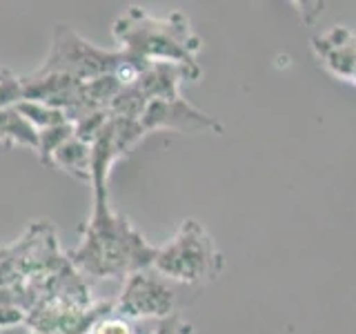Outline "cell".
<instances>
[{
	"instance_id": "6da1fadb",
	"label": "cell",
	"mask_w": 356,
	"mask_h": 334,
	"mask_svg": "<svg viewBox=\"0 0 356 334\" xmlns=\"http://www.w3.org/2000/svg\"><path fill=\"white\" fill-rule=\"evenodd\" d=\"M159 248L109 205V192L94 194L92 216L83 225L81 243L70 252L76 272L92 278H129L154 265Z\"/></svg>"
},
{
	"instance_id": "7a4b0ae2",
	"label": "cell",
	"mask_w": 356,
	"mask_h": 334,
	"mask_svg": "<svg viewBox=\"0 0 356 334\" xmlns=\"http://www.w3.org/2000/svg\"><path fill=\"white\" fill-rule=\"evenodd\" d=\"M111 33L118 49L145 63H170L200 76L196 54L200 36L183 11L154 16L143 7H129L114 20Z\"/></svg>"
},
{
	"instance_id": "3957f363",
	"label": "cell",
	"mask_w": 356,
	"mask_h": 334,
	"mask_svg": "<svg viewBox=\"0 0 356 334\" xmlns=\"http://www.w3.org/2000/svg\"><path fill=\"white\" fill-rule=\"evenodd\" d=\"M152 267L178 285L200 287L216 281L225 267V259L203 223L185 218L174 237L159 248Z\"/></svg>"
},
{
	"instance_id": "277c9868",
	"label": "cell",
	"mask_w": 356,
	"mask_h": 334,
	"mask_svg": "<svg viewBox=\"0 0 356 334\" xmlns=\"http://www.w3.org/2000/svg\"><path fill=\"white\" fill-rule=\"evenodd\" d=\"M122 58L120 49H105L85 40L70 25H56L49 51L36 72L42 74H65L81 83L114 74Z\"/></svg>"
},
{
	"instance_id": "5b68a950",
	"label": "cell",
	"mask_w": 356,
	"mask_h": 334,
	"mask_svg": "<svg viewBox=\"0 0 356 334\" xmlns=\"http://www.w3.org/2000/svg\"><path fill=\"white\" fill-rule=\"evenodd\" d=\"M194 287L178 285L159 274L154 267H147L125 278V285L114 301V312L136 323L163 321L178 315L185 296Z\"/></svg>"
},
{
	"instance_id": "8992f818",
	"label": "cell",
	"mask_w": 356,
	"mask_h": 334,
	"mask_svg": "<svg viewBox=\"0 0 356 334\" xmlns=\"http://www.w3.org/2000/svg\"><path fill=\"white\" fill-rule=\"evenodd\" d=\"M140 125L147 134L159 129H172L181 134H222V125L214 116L194 107L183 96L149 100Z\"/></svg>"
},
{
	"instance_id": "52a82bcc",
	"label": "cell",
	"mask_w": 356,
	"mask_h": 334,
	"mask_svg": "<svg viewBox=\"0 0 356 334\" xmlns=\"http://www.w3.org/2000/svg\"><path fill=\"white\" fill-rule=\"evenodd\" d=\"M316 58L339 81L356 85V36L348 27H332L312 40Z\"/></svg>"
},
{
	"instance_id": "ba28073f",
	"label": "cell",
	"mask_w": 356,
	"mask_h": 334,
	"mask_svg": "<svg viewBox=\"0 0 356 334\" xmlns=\"http://www.w3.org/2000/svg\"><path fill=\"white\" fill-rule=\"evenodd\" d=\"M198 78L200 76L187 72L185 67L170 65V63H149L136 87L147 100H165V98L181 96V83L198 81Z\"/></svg>"
},
{
	"instance_id": "9c48e42d",
	"label": "cell",
	"mask_w": 356,
	"mask_h": 334,
	"mask_svg": "<svg viewBox=\"0 0 356 334\" xmlns=\"http://www.w3.org/2000/svg\"><path fill=\"white\" fill-rule=\"evenodd\" d=\"M47 165L58 167L65 174L74 176L76 181L92 183V145L81 141L74 134L70 141H65L58 150H56Z\"/></svg>"
},
{
	"instance_id": "30bf717a",
	"label": "cell",
	"mask_w": 356,
	"mask_h": 334,
	"mask_svg": "<svg viewBox=\"0 0 356 334\" xmlns=\"http://www.w3.org/2000/svg\"><path fill=\"white\" fill-rule=\"evenodd\" d=\"M0 143L11 145V148H27L31 152H36L38 134L18 114L16 107H7L0 109Z\"/></svg>"
},
{
	"instance_id": "8fae6325",
	"label": "cell",
	"mask_w": 356,
	"mask_h": 334,
	"mask_svg": "<svg viewBox=\"0 0 356 334\" xmlns=\"http://www.w3.org/2000/svg\"><path fill=\"white\" fill-rule=\"evenodd\" d=\"M14 107L18 109V114L25 118L33 129H36V134L44 132V129H51V127H58V125H63V122H70L65 111L49 107L44 103H38V100L22 98Z\"/></svg>"
},
{
	"instance_id": "7c38bea8",
	"label": "cell",
	"mask_w": 356,
	"mask_h": 334,
	"mask_svg": "<svg viewBox=\"0 0 356 334\" xmlns=\"http://www.w3.org/2000/svg\"><path fill=\"white\" fill-rule=\"evenodd\" d=\"M74 136V125L72 122H63L58 127H51V129H44V132H38V159L40 163L47 165L49 156L60 148L65 141H70Z\"/></svg>"
},
{
	"instance_id": "4fadbf2b",
	"label": "cell",
	"mask_w": 356,
	"mask_h": 334,
	"mask_svg": "<svg viewBox=\"0 0 356 334\" xmlns=\"http://www.w3.org/2000/svg\"><path fill=\"white\" fill-rule=\"evenodd\" d=\"M138 330H140V326L136 321L120 317V315H116L114 310H111L109 315L100 317L94 323V328L89 334H138Z\"/></svg>"
},
{
	"instance_id": "5bb4252c",
	"label": "cell",
	"mask_w": 356,
	"mask_h": 334,
	"mask_svg": "<svg viewBox=\"0 0 356 334\" xmlns=\"http://www.w3.org/2000/svg\"><path fill=\"white\" fill-rule=\"evenodd\" d=\"M18 100H22L20 78L14 76L9 70H0V109L14 107Z\"/></svg>"
},
{
	"instance_id": "9a60e30c",
	"label": "cell",
	"mask_w": 356,
	"mask_h": 334,
	"mask_svg": "<svg viewBox=\"0 0 356 334\" xmlns=\"http://www.w3.org/2000/svg\"><path fill=\"white\" fill-rule=\"evenodd\" d=\"M152 334H194V326L185 317L174 315L163 321H156L152 328Z\"/></svg>"
},
{
	"instance_id": "2e32d148",
	"label": "cell",
	"mask_w": 356,
	"mask_h": 334,
	"mask_svg": "<svg viewBox=\"0 0 356 334\" xmlns=\"http://www.w3.org/2000/svg\"><path fill=\"white\" fill-rule=\"evenodd\" d=\"M27 321V312L18 303H5L0 305V328H9V326H18V323Z\"/></svg>"
},
{
	"instance_id": "e0dca14e",
	"label": "cell",
	"mask_w": 356,
	"mask_h": 334,
	"mask_svg": "<svg viewBox=\"0 0 356 334\" xmlns=\"http://www.w3.org/2000/svg\"><path fill=\"white\" fill-rule=\"evenodd\" d=\"M0 334H36L29 326L25 323H18V326H9V328H0Z\"/></svg>"
},
{
	"instance_id": "ac0fdd59",
	"label": "cell",
	"mask_w": 356,
	"mask_h": 334,
	"mask_svg": "<svg viewBox=\"0 0 356 334\" xmlns=\"http://www.w3.org/2000/svg\"><path fill=\"white\" fill-rule=\"evenodd\" d=\"M152 328H154V326H152ZM152 328H140L138 334H152Z\"/></svg>"
}]
</instances>
